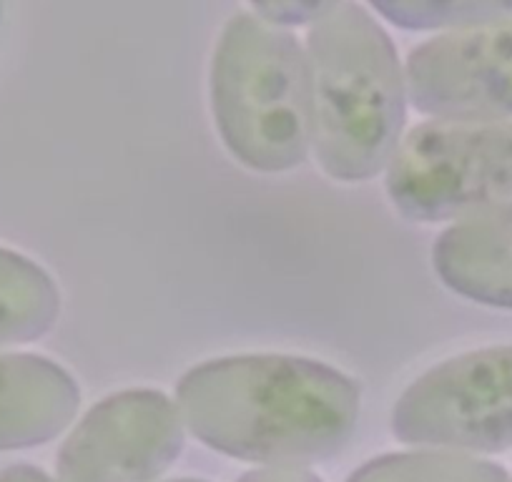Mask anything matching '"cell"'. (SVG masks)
Wrapping results in <instances>:
<instances>
[{"mask_svg": "<svg viewBox=\"0 0 512 482\" xmlns=\"http://www.w3.org/2000/svg\"><path fill=\"white\" fill-rule=\"evenodd\" d=\"M176 397L204 445L272 467L329 460L347 447L359 420L357 382L284 354L211 359L181 377Z\"/></svg>", "mask_w": 512, "mask_h": 482, "instance_id": "1", "label": "cell"}, {"mask_svg": "<svg viewBox=\"0 0 512 482\" xmlns=\"http://www.w3.org/2000/svg\"><path fill=\"white\" fill-rule=\"evenodd\" d=\"M312 144L332 179H372L405 129V76L395 43L367 8L329 3L307 36Z\"/></svg>", "mask_w": 512, "mask_h": 482, "instance_id": "2", "label": "cell"}, {"mask_svg": "<svg viewBox=\"0 0 512 482\" xmlns=\"http://www.w3.org/2000/svg\"><path fill=\"white\" fill-rule=\"evenodd\" d=\"M211 111L226 149L254 171H289L312 144V83L297 38L256 13L229 18L211 63Z\"/></svg>", "mask_w": 512, "mask_h": 482, "instance_id": "3", "label": "cell"}, {"mask_svg": "<svg viewBox=\"0 0 512 482\" xmlns=\"http://www.w3.org/2000/svg\"><path fill=\"white\" fill-rule=\"evenodd\" d=\"M392 204L415 221L467 219L512 201V124L427 121L397 146Z\"/></svg>", "mask_w": 512, "mask_h": 482, "instance_id": "4", "label": "cell"}, {"mask_svg": "<svg viewBox=\"0 0 512 482\" xmlns=\"http://www.w3.org/2000/svg\"><path fill=\"white\" fill-rule=\"evenodd\" d=\"M407 445L497 455L512 447V344L440 362L417 377L392 410Z\"/></svg>", "mask_w": 512, "mask_h": 482, "instance_id": "5", "label": "cell"}, {"mask_svg": "<svg viewBox=\"0 0 512 482\" xmlns=\"http://www.w3.org/2000/svg\"><path fill=\"white\" fill-rule=\"evenodd\" d=\"M186 437L179 410L154 390L98 402L58 452L61 482H154L179 460Z\"/></svg>", "mask_w": 512, "mask_h": 482, "instance_id": "6", "label": "cell"}, {"mask_svg": "<svg viewBox=\"0 0 512 482\" xmlns=\"http://www.w3.org/2000/svg\"><path fill=\"white\" fill-rule=\"evenodd\" d=\"M405 86L437 121L512 118V18L460 28L410 53Z\"/></svg>", "mask_w": 512, "mask_h": 482, "instance_id": "7", "label": "cell"}, {"mask_svg": "<svg viewBox=\"0 0 512 482\" xmlns=\"http://www.w3.org/2000/svg\"><path fill=\"white\" fill-rule=\"evenodd\" d=\"M76 380L41 354H0V452L56 440L76 417Z\"/></svg>", "mask_w": 512, "mask_h": 482, "instance_id": "8", "label": "cell"}, {"mask_svg": "<svg viewBox=\"0 0 512 482\" xmlns=\"http://www.w3.org/2000/svg\"><path fill=\"white\" fill-rule=\"evenodd\" d=\"M432 262L437 277L460 297L512 309V201L442 231Z\"/></svg>", "mask_w": 512, "mask_h": 482, "instance_id": "9", "label": "cell"}, {"mask_svg": "<svg viewBox=\"0 0 512 482\" xmlns=\"http://www.w3.org/2000/svg\"><path fill=\"white\" fill-rule=\"evenodd\" d=\"M61 314V294L43 267L0 247V349L46 337Z\"/></svg>", "mask_w": 512, "mask_h": 482, "instance_id": "10", "label": "cell"}, {"mask_svg": "<svg viewBox=\"0 0 512 482\" xmlns=\"http://www.w3.org/2000/svg\"><path fill=\"white\" fill-rule=\"evenodd\" d=\"M347 482H510L500 465L450 452H397L364 462Z\"/></svg>", "mask_w": 512, "mask_h": 482, "instance_id": "11", "label": "cell"}, {"mask_svg": "<svg viewBox=\"0 0 512 482\" xmlns=\"http://www.w3.org/2000/svg\"><path fill=\"white\" fill-rule=\"evenodd\" d=\"M374 8L395 26L412 28V31L447 26H457L460 31V28L512 18V3H390V0H379Z\"/></svg>", "mask_w": 512, "mask_h": 482, "instance_id": "12", "label": "cell"}, {"mask_svg": "<svg viewBox=\"0 0 512 482\" xmlns=\"http://www.w3.org/2000/svg\"><path fill=\"white\" fill-rule=\"evenodd\" d=\"M327 8L329 3H256L251 13L272 26H302V23H317Z\"/></svg>", "mask_w": 512, "mask_h": 482, "instance_id": "13", "label": "cell"}, {"mask_svg": "<svg viewBox=\"0 0 512 482\" xmlns=\"http://www.w3.org/2000/svg\"><path fill=\"white\" fill-rule=\"evenodd\" d=\"M239 482H322L314 472L302 467H262L239 477Z\"/></svg>", "mask_w": 512, "mask_h": 482, "instance_id": "14", "label": "cell"}, {"mask_svg": "<svg viewBox=\"0 0 512 482\" xmlns=\"http://www.w3.org/2000/svg\"><path fill=\"white\" fill-rule=\"evenodd\" d=\"M0 482H56L33 465H13L0 472Z\"/></svg>", "mask_w": 512, "mask_h": 482, "instance_id": "15", "label": "cell"}, {"mask_svg": "<svg viewBox=\"0 0 512 482\" xmlns=\"http://www.w3.org/2000/svg\"><path fill=\"white\" fill-rule=\"evenodd\" d=\"M171 482H206V480H196V477H181V480H171Z\"/></svg>", "mask_w": 512, "mask_h": 482, "instance_id": "16", "label": "cell"}, {"mask_svg": "<svg viewBox=\"0 0 512 482\" xmlns=\"http://www.w3.org/2000/svg\"><path fill=\"white\" fill-rule=\"evenodd\" d=\"M0 18H3V6H0Z\"/></svg>", "mask_w": 512, "mask_h": 482, "instance_id": "17", "label": "cell"}]
</instances>
